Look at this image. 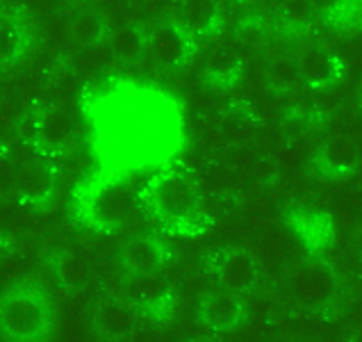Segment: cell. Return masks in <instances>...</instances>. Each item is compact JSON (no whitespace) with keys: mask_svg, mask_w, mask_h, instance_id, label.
<instances>
[{"mask_svg":"<svg viewBox=\"0 0 362 342\" xmlns=\"http://www.w3.org/2000/svg\"><path fill=\"white\" fill-rule=\"evenodd\" d=\"M59 50H55L53 46H48L46 41H33V44H28L21 48L18 55H23L25 64L35 71H48L50 67L57 64L59 59Z\"/></svg>","mask_w":362,"mask_h":342,"instance_id":"ffe728a7","label":"cell"},{"mask_svg":"<svg viewBox=\"0 0 362 342\" xmlns=\"http://www.w3.org/2000/svg\"><path fill=\"white\" fill-rule=\"evenodd\" d=\"M76 132V117L71 110L59 103V106H50L37 117L35 123V144L39 151H62L71 142Z\"/></svg>","mask_w":362,"mask_h":342,"instance_id":"30bf717a","label":"cell"},{"mask_svg":"<svg viewBox=\"0 0 362 342\" xmlns=\"http://www.w3.org/2000/svg\"><path fill=\"white\" fill-rule=\"evenodd\" d=\"M216 0H175V28L185 37L208 35L216 23Z\"/></svg>","mask_w":362,"mask_h":342,"instance_id":"4fadbf2b","label":"cell"},{"mask_svg":"<svg viewBox=\"0 0 362 342\" xmlns=\"http://www.w3.org/2000/svg\"><path fill=\"white\" fill-rule=\"evenodd\" d=\"M53 304L44 287L16 281L0 290V340L48 342L53 331Z\"/></svg>","mask_w":362,"mask_h":342,"instance_id":"6da1fadb","label":"cell"},{"mask_svg":"<svg viewBox=\"0 0 362 342\" xmlns=\"http://www.w3.org/2000/svg\"><path fill=\"white\" fill-rule=\"evenodd\" d=\"M78 5H89V3H94V0H76Z\"/></svg>","mask_w":362,"mask_h":342,"instance_id":"d4e9b609","label":"cell"},{"mask_svg":"<svg viewBox=\"0 0 362 342\" xmlns=\"http://www.w3.org/2000/svg\"><path fill=\"white\" fill-rule=\"evenodd\" d=\"M21 48H23V37H21V30L9 16L0 14V67L12 62Z\"/></svg>","mask_w":362,"mask_h":342,"instance_id":"d6986e66","label":"cell"},{"mask_svg":"<svg viewBox=\"0 0 362 342\" xmlns=\"http://www.w3.org/2000/svg\"><path fill=\"white\" fill-rule=\"evenodd\" d=\"M144 50L162 69L180 67L189 55V39L175 25L160 23L144 37Z\"/></svg>","mask_w":362,"mask_h":342,"instance_id":"9c48e42d","label":"cell"},{"mask_svg":"<svg viewBox=\"0 0 362 342\" xmlns=\"http://www.w3.org/2000/svg\"><path fill=\"white\" fill-rule=\"evenodd\" d=\"M66 30H69V41H76L82 48V46L96 44V39L103 33V23H100V18L91 12H80L71 21H66Z\"/></svg>","mask_w":362,"mask_h":342,"instance_id":"ac0fdd59","label":"cell"},{"mask_svg":"<svg viewBox=\"0 0 362 342\" xmlns=\"http://www.w3.org/2000/svg\"><path fill=\"white\" fill-rule=\"evenodd\" d=\"M94 331L107 342L126 340L134 329V313L126 302H103L91 315Z\"/></svg>","mask_w":362,"mask_h":342,"instance_id":"7c38bea8","label":"cell"},{"mask_svg":"<svg viewBox=\"0 0 362 342\" xmlns=\"http://www.w3.org/2000/svg\"><path fill=\"white\" fill-rule=\"evenodd\" d=\"M7 249H9L7 237H5V233H0V261H3V256L7 253Z\"/></svg>","mask_w":362,"mask_h":342,"instance_id":"cb8c5ba5","label":"cell"},{"mask_svg":"<svg viewBox=\"0 0 362 342\" xmlns=\"http://www.w3.org/2000/svg\"><path fill=\"white\" fill-rule=\"evenodd\" d=\"M103 46L117 59H137L144 53V37L130 25H119L115 30H110Z\"/></svg>","mask_w":362,"mask_h":342,"instance_id":"e0dca14e","label":"cell"},{"mask_svg":"<svg viewBox=\"0 0 362 342\" xmlns=\"http://www.w3.org/2000/svg\"><path fill=\"white\" fill-rule=\"evenodd\" d=\"M14 178H16V167L14 162L9 160L7 151L0 147V199L7 194H12L14 190Z\"/></svg>","mask_w":362,"mask_h":342,"instance_id":"7402d4cb","label":"cell"},{"mask_svg":"<svg viewBox=\"0 0 362 342\" xmlns=\"http://www.w3.org/2000/svg\"><path fill=\"white\" fill-rule=\"evenodd\" d=\"M55 281L64 290H82L91 278V265L80 249H64L55 256Z\"/></svg>","mask_w":362,"mask_h":342,"instance_id":"9a60e30c","label":"cell"},{"mask_svg":"<svg viewBox=\"0 0 362 342\" xmlns=\"http://www.w3.org/2000/svg\"><path fill=\"white\" fill-rule=\"evenodd\" d=\"M292 342H305V340H292Z\"/></svg>","mask_w":362,"mask_h":342,"instance_id":"484cf974","label":"cell"},{"mask_svg":"<svg viewBox=\"0 0 362 342\" xmlns=\"http://www.w3.org/2000/svg\"><path fill=\"white\" fill-rule=\"evenodd\" d=\"M278 7L285 14V18L294 25H305L310 23V18L315 14L310 12V7L305 0H278Z\"/></svg>","mask_w":362,"mask_h":342,"instance_id":"44dd1931","label":"cell"},{"mask_svg":"<svg viewBox=\"0 0 362 342\" xmlns=\"http://www.w3.org/2000/svg\"><path fill=\"white\" fill-rule=\"evenodd\" d=\"M358 160L356 142L349 135H333L328 137L319 153V162L328 173H346L354 169Z\"/></svg>","mask_w":362,"mask_h":342,"instance_id":"2e32d148","label":"cell"},{"mask_svg":"<svg viewBox=\"0 0 362 342\" xmlns=\"http://www.w3.org/2000/svg\"><path fill=\"white\" fill-rule=\"evenodd\" d=\"M287 285L296 302L310 308L326 306L335 295V278L330 269L317 258H308V261L296 263L289 269Z\"/></svg>","mask_w":362,"mask_h":342,"instance_id":"277c9868","label":"cell"},{"mask_svg":"<svg viewBox=\"0 0 362 342\" xmlns=\"http://www.w3.org/2000/svg\"><path fill=\"white\" fill-rule=\"evenodd\" d=\"M310 12L313 14H322V16H333L339 9L344 7L346 0H305Z\"/></svg>","mask_w":362,"mask_h":342,"instance_id":"603a6c76","label":"cell"},{"mask_svg":"<svg viewBox=\"0 0 362 342\" xmlns=\"http://www.w3.org/2000/svg\"><path fill=\"white\" fill-rule=\"evenodd\" d=\"M139 196L126 183H107L91 199V217L103 228H117L134 217Z\"/></svg>","mask_w":362,"mask_h":342,"instance_id":"8992f818","label":"cell"},{"mask_svg":"<svg viewBox=\"0 0 362 342\" xmlns=\"http://www.w3.org/2000/svg\"><path fill=\"white\" fill-rule=\"evenodd\" d=\"M139 203L167 226L189 224L199 210V192L185 171L167 169L151 176L144 185Z\"/></svg>","mask_w":362,"mask_h":342,"instance_id":"7a4b0ae2","label":"cell"},{"mask_svg":"<svg viewBox=\"0 0 362 342\" xmlns=\"http://www.w3.org/2000/svg\"><path fill=\"white\" fill-rule=\"evenodd\" d=\"M294 71L308 87H328L335 82L339 74V64L330 50L310 44L296 53Z\"/></svg>","mask_w":362,"mask_h":342,"instance_id":"8fae6325","label":"cell"},{"mask_svg":"<svg viewBox=\"0 0 362 342\" xmlns=\"http://www.w3.org/2000/svg\"><path fill=\"white\" fill-rule=\"evenodd\" d=\"M212 276L216 281V287L242 297L257 283V263L246 249L228 246L214 253Z\"/></svg>","mask_w":362,"mask_h":342,"instance_id":"5b68a950","label":"cell"},{"mask_svg":"<svg viewBox=\"0 0 362 342\" xmlns=\"http://www.w3.org/2000/svg\"><path fill=\"white\" fill-rule=\"evenodd\" d=\"M162 253L164 249L155 237H132L119 249L117 263L123 269V274H139V272H151V269H160L162 265Z\"/></svg>","mask_w":362,"mask_h":342,"instance_id":"5bb4252c","label":"cell"},{"mask_svg":"<svg viewBox=\"0 0 362 342\" xmlns=\"http://www.w3.org/2000/svg\"><path fill=\"white\" fill-rule=\"evenodd\" d=\"M57 185V171L55 164L50 160L37 158L35 162L16 167V178H14V194L18 196L21 203L25 205H41L50 199Z\"/></svg>","mask_w":362,"mask_h":342,"instance_id":"ba28073f","label":"cell"},{"mask_svg":"<svg viewBox=\"0 0 362 342\" xmlns=\"http://www.w3.org/2000/svg\"><path fill=\"white\" fill-rule=\"evenodd\" d=\"M196 317H199L203 326L212 331L235 329L246 319L244 299L221 287L208 290L205 295H201L199 304H196Z\"/></svg>","mask_w":362,"mask_h":342,"instance_id":"52a82bcc","label":"cell"},{"mask_svg":"<svg viewBox=\"0 0 362 342\" xmlns=\"http://www.w3.org/2000/svg\"><path fill=\"white\" fill-rule=\"evenodd\" d=\"M123 295L126 304L132 308L134 315H141L153 322H162L171 315L173 292L160 269L139 274H126L123 278Z\"/></svg>","mask_w":362,"mask_h":342,"instance_id":"3957f363","label":"cell"}]
</instances>
